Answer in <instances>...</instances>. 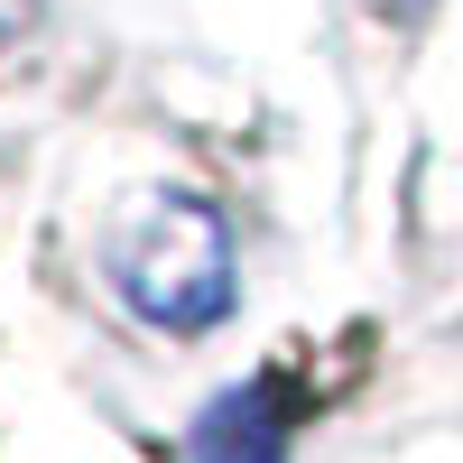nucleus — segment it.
Instances as JSON below:
<instances>
[{"instance_id":"7ed1b4c3","label":"nucleus","mask_w":463,"mask_h":463,"mask_svg":"<svg viewBox=\"0 0 463 463\" xmlns=\"http://www.w3.org/2000/svg\"><path fill=\"white\" fill-rule=\"evenodd\" d=\"M371 10H380V19H417V10H427V0H371Z\"/></svg>"},{"instance_id":"f257e3e1","label":"nucleus","mask_w":463,"mask_h":463,"mask_svg":"<svg viewBox=\"0 0 463 463\" xmlns=\"http://www.w3.org/2000/svg\"><path fill=\"white\" fill-rule=\"evenodd\" d=\"M111 288L130 297V316H148L158 334H204L232 316V232L204 195L185 185H148V195L111 222L102 241Z\"/></svg>"},{"instance_id":"f03ea898","label":"nucleus","mask_w":463,"mask_h":463,"mask_svg":"<svg viewBox=\"0 0 463 463\" xmlns=\"http://www.w3.org/2000/svg\"><path fill=\"white\" fill-rule=\"evenodd\" d=\"M288 436H297L288 380H232V390L195 417L185 454L195 463H288Z\"/></svg>"}]
</instances>
